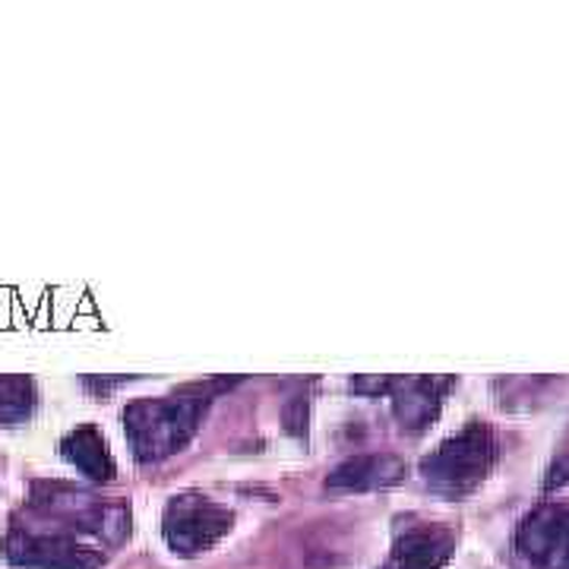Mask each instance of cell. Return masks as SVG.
<instances>
[{"instance_id": "6da1fadb", "label": "cell", "mask_w": 569, "mask_h": 569, "mask_svg": "<svg viewBox=\"0 0 569 569\" xmlns=\"http://www.w3.org/2000/svg\"><path fill=\"white\" fill-rule=\"evenodd\" d=\"M493 452L497 449H493V437L488 427H466L456 440L440 447L433 459H427V481L449 497H459L485 478V471L493 462Z\"/></svg>"}, {"instance_id": "7a4b0ae2", "label": "cell", "mask_w": 569, "mask_h": 569, "mask_svg": "<svg viewBox=\"0 0 569 569\" xmlns=\"http://www.w3.org/2000/svg\"><path fill=\"white\" fill-rule=\"evenodd\" d=\"M231 526V516L216 503H206L200 497H181L168 507L164 516V538L178 553H200L212 548Z\"/></svg>"}, {"instance_id": "3957f363", "label": "cell", "mask_w": 569, "mask_h": 569, "mask_svg": "<svg viewBox=\"0 0 569 569\" xmlns=\"http://www.w3.org/2000/svg\"><path fill=\"white\" fill-rule=\"evenodd\" d=\"M7 557L20 567L41 569H99L102 557L96 550L82 548L63 535H32V531H13L7 541Z\"/></svg>"}, {"instance_id": "277c9868", "label": "cell", "mask_w": 569, "mask_h": 569, "mask_svg": "<svg viewBox=\"0 0 569 569\" xmlns=\"http://www.w3.org/2000/svg\"><path fill=\"white\" fill-rule=\"evenodd\" d=\"M519 550L538 569H569V509H538L519 529Z\"/></svg>"}, {"instance_id": "5b68a950", "label": "cell", "mask_w": 569, "mask_h": 569, "mask_svg": "<svg viewBox=\"0 0 569 569\" xmlns=\"http://www.w3.org/2000/svg\"><path fill=\"white\" fill-rule=\"evenodd\" d=\"M452 553V535L447 529H411L392 548L387 569H440Z\"/></svg>"}, {"instance_id": "8992f818", "label": "cell", "mask_w": 569, "mask_h": 569, "mask_svg": "<svg viewBox=\"0 0 569 569\" xmlns=\"http://www.w3.org/2000/svg\"><path fill=\"white\" fill-rule=\"evenodd\" d=\"M63 452H67V459L73 462L77 468H82L89 478H111V459H108V452H104V443L99 440V433L96 430H77V433H70L67 437V443H63Z\"/></svg>"}, {"instance_id": "52a82bcc", "label": "cell", "mask_w": 569, "mask_h": 569, "mask_svg": "<svg viewBox=\"0 0 569 569\" xmlns=\"http://www.w3.org/2000/svg\"><path fill=\"white\" fill-rule=\"evenodd\" d=\"M32 406V387L26 380H0V421L20 418Z\"/></svg>"}]
</instances>
